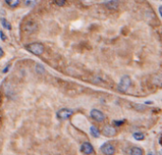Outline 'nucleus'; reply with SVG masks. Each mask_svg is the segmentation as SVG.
<instances>
[{
  "instance_id": "dca6fc26",
  "label": "nucleus",
  "mask_w": 162,
  "mask_h": 155,
  "mask_svg": "<svg viewBox=\"0 0 162 155\" xmlns=\"http://www.w3.org/2000/svg\"><path fill=\"white\" fill-rule=\"evenodd\" d=\"M35 71L37 72L39 75H42V74L45 73V67L43 65H41V64H36V66H35Z\"/></svg>"
},
{
  "instance_id": "0eeeda50",
  "label": "nucleus",
  "mask_w": 162,
  "mask_h": 155,
  "mask_svg": "<svg viewBox=\"0 0 162 155\" xmlns=\"http://www.w3.org/2000/svg\"><path fill=\"white\" fill-rule=\"evenodd\" d=\"M81 151H82V152H83L85 154L88 155V154H91L94 151V148H93L92 145L89 142H85L82 145Z\"/></svg>"
},
{
  "instance_id": "1a4fd4ad",
  "label": "nucleus",
  "mask_w": 162,
  "mask_h": 155,
  "mask_svg": "<svg viewBox=\"0 0 162 155\" xmlns=\"http://www.w3.org/2000/svg\"><path fill=\"white\" fill-rule=\"evenodd\" d=\"M5 2H6V4L8 5L9 7L14 9V8H16V7L19 6L21 0H5Z\"/></svg>"
},
{
  "instance_id": "a211bd4d",
  "label": "nucleus",
  "mask_w": 162,
  "mask_h": 155,
  "mask_svg": "<svg viewBox=\"0 0 162 155\" xmlns=\"http://www.w3.org/2000/svg\"><path fill=\"white\" fill-rule=\"evenodd\" d=\"M0 38H1V40H2V41H6V39H7L6 35H5V34L3 33L2 30H1V31H0Z\"/></svg>"
},
{
  "instance_id": "6ab92c4d",
  "label": "nucleus",
  "mask_w": 162,
  "mask_h": 155,
  "mask_svg": "<svg viewBox=\"0 0 162 155\" xmlns=\"http://www.w3.org/2000/svg\"><path fill=\"white\" fill-rule=\"evenodd\" d=\"M10 64H8V65H7L6 67H5V68H4V70H3L2 72H3L4 74H5V73H7V72H8V71L10 70Z\"/></svg>"
},
{
  "instance_id": "20e7f679",
  "label": "nucleus",
  "mask_w": 162,
  "mask_h": 155,
  "mask_svg": "<svg viewBox=\"0 0 162 155\" xmlns=\"http://www.w3.org/2000/svg\"><path fill=\"white\" fill-rule=\"evenodd\" d=\"M101 151L104 155H114L115 153V148L113 147V145L110 143H104L102 146L101 147Z\"/></svg>"
},
{
  "instance_id": "9d476101",
  "label": "nucleus",
  "mask_w": 162,
  "mask_h": 155,
  "mask_svg": "<svg viewBox=\"0 0 162 155\" xmlns=\"http://www.w3.org/2000/svg\"><path fill=\"white\" fill-rule=\"evenodd\" d=\"M130 153H131V155H143V151L138 147H134L131 148Z\"/></svg>"
},
{
  "instance_id": "39448f33",
  "label": "nucleus",
  "mask_w": 162,
  "mask_h": 155,
  "mask_svg": "<svg viewBox=\"0 0 162 155\" xmlns=\"http://www.w3.org/2000/svg\"><path fill=\"white\" fill-rule=\"evenodd\" d=\"M90 116H91V117L93 118L94 120H96L98 122H102L104 120V115H103V113L101 112V111H99V110H97V109L91 110Z\"/></svg>"
},
{
  "instance_id": "7ed1b4c3",
  "label": "nucleus",
  "mask_w": 162,
  "mask_h": 155,
  "mask_svg": "<svg viewBox=\"0 0 162 155\" xmlns=\"http://www.w3.org/2000/svg\"><path fill=\"white\" fill-rule=\"evenodd\" d=\"M73 115V111L71 109H67V108H64L57 112V118L60 120H66Z\"/></svg>"
},
{
  "instance_id": "4be33fe9",
  "label": "nucleus",
  "mask_w": 162,
  "mask_h": 155,
  "mask_svg": "<svg viewBox=\"0 0 162 155\" xmlns=\"http://www.w3.org/2000/svg\"><path fill=\"white\" fill-rule=\"evenodd\" d=\"M161 9H162V7H159V14H160V15L162 14V12H161Z\"/></svg>"
},
{
  "instance_id": "f03ea898",
  "label": "nucleus",
  "mask_w": 162,
  "mask_h": 155,
  "mask_svg": "<svg viewBox=\"0 0 162 155\" xmlns=\"http://www.w3.org/2000/svg\"><path fill=\"white\" fill-rule=\"evenodd\" d=\"M131 79H130L129 76H123L121 80H119V84H118V90L119 92H125L129 89V87L131 86Z\"/></svg>"
},
{
  "instance_id": "9b49d317",
  "label": "nucleus",
  "mask_w": 162,
  "mask_h": 155,
  "mask_svg": "<svg viewBox=\"0 0 162 155\" xmlns=\"http://www.w3.org/2000/svg\"><path fill=\"white\" fill-rule=\"evenodd\" d=\"M0 22H1V25H2V27L4 29H6L8 30L12 29V25L10 24V22L8 21V20H6L5 18H1V19H0Z\"/></svg>"
},
{
  "instance_id": "412c9836",
  "label": "nucleus",
  "mask_w": 162,
  "mask_h": 155,
  "mask_svg": "<svg viewBox=\"0 0 162 155\" xmlns=\"http://www.w3.org/2000/svg\"><path fill=\"white\" fill-rule=\"evenodd\" d=\"M3 56H4V51L1 48H0V59H1Z\"/></svg>"
},
{
  "instance_id": "4468645a",
  "label": "nucleus",
  "mask_w": 162,
  "mask_h": 155,
  "mask_svg": "<svg viewBox=\"0 0 162 155\" xmlns=\"http://www.w3.org/2000/svg\"><path fill=\"white\" fill-rule=\"evenodd\" d=\"M90 132H91V134H92V135H93L94 137H96V138H99V137H100V131L98 130L97 127L92 126V127L90 128Z\"/></svg>"
},
{
  "instance_id": "6e6552de",
  "label": "nucleus",
  "mask_w": 162,
  "mask_h": 155,
  "mask_svg": "<svg viewBox=\"0 0 162 155\" xmlns=\"http://www.w3.org/2000/svg\"><path fill=\"white\" fill-rule=\"evenodd\" d=\"M36 29H37V26H36L34 22H28L25 26V30L28 33H32Z\"/></svg>"
},
{
  "instance_id": "f3484780",
  "label": "nucleus",
  "mask_w": 162,
  "mask_h": 155,
  "mask_svg": "<svg viewBox=\"0 0 162 155\" xmlns=\"http://www.w3.org/2000/svg\"><path fill=\"white\" fill-rule=\"evenodd\" d=\"M54 2H55V4L57 5V6L62 7V6H64V5L66 4V0H54Z\"/></svg>"
},
{
  "instance_id": "f8f14e48",
  "label": "nucleus",
  "mask_w": 162,
  "mask_h": 155,
  "mask_svg": "<svg viewBox=\"0 0 162 155\" xmlns=\"http://www.w3.org/2000/svg\"><path fill=\"white\" fill-rule=\"evenodd\" d=\"M118 5H119L118 0H111V1H109V2L106 4V6H107L109 9H111V10H116V9L118 8Z\"/></svg>"
},
{
  "instance_id": "5701e85b",
  "label": "nucleus",
  "mask_w": 162,
  "mask_h": 155,
  "mask_svg": "<svg viewBox=\"0 0 162 155\" xmlns=\"http://www.w3.org/2000/svg\"><path fill=\"white\" fill-rule=\"evenodd\" d=\"M148 155H152V153H149V154H148Z\"/></svg>"
},
{
  "instance_id": "2eb2a0df",
  "label": "nucleus",
  "mask_w": 162,
  "mask_h": 155,
  "mask_svg": "<svg viewBox=\"0 0 162 155\" xmlns=\"http://www.w3.org/2000/svg\"><path fill=\"white\" fill-rule=\"evenodd\" d=\"M133 137L138 141H142V140H144V138H145L144 134L141 133V132H135L133 134Z\"/></svg>"
},
{
  "instance_id": "423d86ee",
  "label": "nucleus",
  "mask_w": 162,
  "mask_h": 155,
  "mask_svg": "<svg viewBox=\"0 0 162 155\" xmlns=\"http://www.w3.org/2000/svg\"><path fill=\"white\" fill-rule=\"evenodd\" d=\"M102 133H103V135L106 136V137H113V136L116 135L117 131L114 127L106 125V126H104V128H103Z\"/></svg>"
},
{
  "instance_id": "ddd939ff",
  "label": "nucleus",
  "mask_w": 162,
  "mask_h": 155,
  "mask_svg": "<svg viewBox=\"0 0 162 155\" xmlns=\"http://www.w3.org/2000/svg\"><path fill=\"white\" fill-rule=\"evenodd\" d=\"M37 4V0H24V5L26 7L33 8Z\"/></svg>"
},
{
  "instance_id": "aec40b11",
  "label": "nucleus",
  "mask_w": 162,
  "mask_h": 155,
  "mask_svg": "<svg viewBox=\"0 0 162 155\" xmlns=\"http://www.w3.org/2000/svg\"><path fill=\"white\" fill-rule=\"evenodd\" d=\"M114 123H115V125L118 127V126H121L122 124H123L124 123V120H122V121H115Z\"/></svg>"
},
{
  "instance_id": "f257e3e1",
  "label": "nucleus",
  "mask_w": 162,
  "mask_h": 155,
  "mask_svg": "<svg viewBox=\"0 0 162 155\" xmlns=\"http://www.w3.org/2000/svg\"><path fill=\"white\" fill-rule=\"evenodd\" d=\"M26 49H27L29 52L32 53L33 55H36V56H40L44 53L45 51V46L43 44L41 43H30L29 45H27L25 46Z\"/></svg>"
}]
</instances>
